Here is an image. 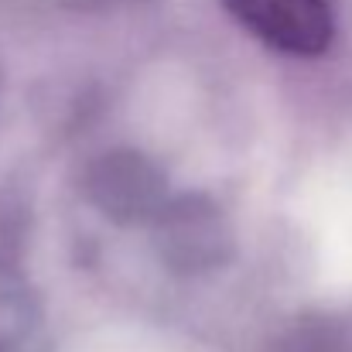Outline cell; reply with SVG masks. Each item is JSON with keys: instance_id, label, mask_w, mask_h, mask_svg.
I'll return each mask as SVG.
<instances>
[{"instance_id": "cell-2", "label": "cell", "mask_w": 352, "mask_h": 352, "mask_svg": "<svg viewBox=\"0 0 352 352\" xmlns=\"http://www.w3.org/2000/svg\"><path fill=\"white\" fill-rule=\"evenodd\" d=\"M161 185L157 175L147 161H140L137 154H110L100 168H96V182H93V195L103 209H110V216H137L144 212L154 199H157Z\"/></svg>"}, {"instance_id": "cell-1", "label": "cell", "mask_w": 352, "mask_h": 352, "mask_svg": "<svg viewBox=\"0 0 352 352\" xmlns=\"http://www.w3.org/2000/svg\"><path fill=\"white\" fill-rule=\"evenodd\" d=\"M236 21L284 55H322L336 34L329 0H223Z\"/></svg>"}]
</instances>
